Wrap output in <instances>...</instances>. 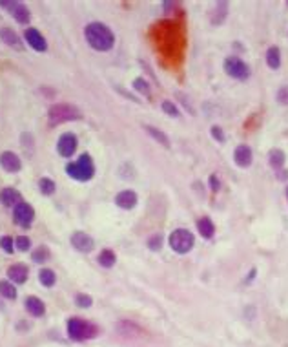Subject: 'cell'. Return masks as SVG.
Listing matches in <instances>:
<instances>
[{"mask_svg": "<svg viewBox=\"0 0 288 347\" xmlns=\"http://www.w3.org/2000/svg\"><path fill=\"white\" fill-rule=\"evenodd\" d=\"M0 247H2V250H4V252L11 254V252H13V249H15V245H13V238H10V236H2V238H0Z\"/></svg>", "mask_w": 288, "mask_h": 347, "instance_id": "32", "label": "cell"}, {"mask_svg": "<svg viewBox=\"0 0 288 347\" xmlns=\"http://www.w3.org/2000/svg\"><path fill=\"white\" fill-rule=\"evenodd\" d=\"M286 6H288V2H286Z\"/></svg>", "mask_w": 288, "mask_h": 347, "instance_id": "40", "label": "cell"}, {"mask_svg": "<svg viewBox=\"0 0 288 347\" xmlns=\"http://www.w3.org/2000/svg\"><path fill=\"white\" fill-rule=\"evenodd\" d=\"M234 161L239 168H248L254 161V152L248 145H239L234 152Z\"/></svg>", "mask_w": 288, "mask_h": 347, "instance_id": "11", "label": "cell"}, {"mask_svg": "<svg viewBox=\"0 0 288 347\" xmlns=\"http://www.w3.org/2000/svg\"><path fill=\"white\" fill-rule=\"evenodd\" d=\"M197 230H199V234L203 236L205 240H210V238H214V234H215L214 221H212L208 216H203V218L197 221Z\"/></svg>", "mask_w": 288, "mask_h": 347, "instance_id": "17", "label": "cell"}, {"mask_svg": "<svg viewBox=\"0 0 288 347\" xmlns=\"http://www.w3.org/2000/svg\"><path fill=\"white\" fill-rule=\"evenodd\" d=\"M0 166H2L6 172L15 174V172H19L20 168H22V161H20V157L17 156V154L6 150L0 154Z\"/></svg>", "mask_w": 288, "mask_h": 347, "instance_id": "9", "label": "cell"}, {"mask_svg": "<svg viewBox=\"0 0 288 347\" xmlns=\"http://www.w3.org/2000/svg\"><path fill=\"white\" fill-rule=\"evenodd\" d=\"M49 126H55V124H60V122H68V121H78L82 119V113L77 106L73 104H55V106L49 108Z\"/></svg>", "mask_w": 288, "mask_h": 347, "instance_id": "3", "label": "cell"}, {"mask_svg": "<svg viewBox=\"0 0 288 347\" xmlns=\"http://www.w3.org/2000/svg\"><path fill=\"white\" fill-rule=\"evenodd\" d=\"M223 70H225V74L228 77L237 79V81H246L250 77L248 64L244 62L243 59H239V57H235V55L226 57L225 62H223Z\"/></svg>", "mask_w": 288, "mask_h": 347, "instance_id": "6", "label": "cell"}, {"mask_svg": "<svg viewBox=\"0 0 288 347\" xmlns=\"http://www.w3.org/2000/svg\"><path fill=\"white\" fill-rule=\"evenodd\" d=\"M266 64L270 70H279L281 66V49L277 46H270L266 51Z\"/></svg>", "mask_w": 288, "mask_h": 347, "instance_id": "22", "label": "cell"}, {"mask_svg": "<svg viewBox=\"0 0 288 347\" xmlns=\"http://www.w3.org/2000/svg\"><path fill=\"white\" fill-rule=\"evenodd\" d=\"M133 88H135L137 92L144 93V95H150V86H148V83L142 77H137L135 81H133Z\"/></svg>", "mask_w": 288, "mask_h": 347, "instance_id": "30", "label": "cell"}, {"mask_svg": "<svg viewBox=\"0 0 288 347\" xmlns=\"http://www.w3.org/2000/svg\"><path fill=\"white\" fill-rule=\"evenodd\" d=\"M24 37H26V40H28V44H30L35 51H46V49H48L46 39L42 37V33H40L39 30L28 28V30L24 31Z\"/></svg>", "mask_w": 288, "mask_h": 347, "instance_id": "12", "label": "cell"}, {"mask_svg": "<svg viewBox=\"0 0 288 347\" xmlns=\"http://www.w3.org/2000/svg\"><path fill=\"white\" fill-rule=\"evenodd\" d=\"M99 263L103 265V267H106V269H112L113 265H115V252L113 250H110V249H104L101 254H99Z\"/></svg>", "mask_w": 288, "mask_h": 347, "instance_id": "24", "label": "cell"}, {"mask_svg": "<svg viewBox=\"0 0 288 347\" xmlns=\"http://www.w3.org/2000/svg\"><path fill=\"white\" fill-rule=\"evenodd\" d=\"M194 245H196V238L190 230L177 229L170 234V247L177 254H188L194 249Z\"/></svg>", "mask_w": 288, "mask_h": 347, "instance_id": "5", "label": "cell"}, {"mask_svg": "<svg viewBox=\"0 0 288 347\" xmlns=\"http://www.w3.org/2000/svg\"><path fill=\"white\" fill-rule=\"evenodd\" d=\"M115 205L124 209V211H130L137 205V194L133 190H122L115 196Z\"/></svg>", "mask_w": 288, "mask_h": 347, "instance_id": "14", "label": "cell"}, {"mask_svg": "<svg viewBox=\"0 0 288 347\" xmlns=\"http://www.w3.org/2000/svg\"><path fill=\"white\" fill-rule=\"evenodd\" d=\"M0 294L8 300H15L17 298V289H15V285H13V282L2 280V282H0Z\"/></svg>", "mask_w": 288, "mask_h": 347, "instance_id": "25", "label": "cell"}, {"mask_svg": "<svg viewBox=\"0 0 288 347\" xmlns=\"http://www.w3.org/2000/svg\"><path fill=\"white\" fill-rule=\"evenodd\" d=\"M162 112L168 113L170 117H179V108L171 103V101H164L162 103Z\"/></svg>", "mask_w": 288, "mask_h": 347, "instance_id": "31", "label": "cell"}, {"mask_svg": "<svg viewBox=\"0 0 288 347\" xmlns=\"http://www.w3.org/2000/svg\"><path fill=\"white\" fill-rule=\"evenodd\" d=\"M71 245H73L77 250H80V252H91L93 247H95V241H93L91 236H88L86 232L77 230V232L71 234Z\"/></svg>", "mask_w": 288, "mask_h": 347, "instance_id": "10", "label": "cell"}, {"mask_svg": "<svg viewBox=\"0 0 288 347\" xmlns=\"http://www.w3.org/2000/svg\"><path fill=\"white\" fill-rule=\"evenodd\" d=\"M66 329H68V336L75 342H82V340H89V338L97 336L99 329L93 325V323L86 322V320H80V318H69L68 323H66Z\"/></svg>", "mask_w": 288, "mask_h": 347, "instance_id": "2", "label": "cell"}, {"mask_svg": "<svg viewBox=\"0 0 288 347\" xmlns=\"http://www.w3.org/2000/svg\"><path fill=\"white\" fill-rule=\"evenodd\" d=\"M66 172H68L69 177H73L77 181H89L95 176V166H93L91 157L88 154H82L78 157V161L69 163L66 166Z\"/></svg>", "mask_w": 288, "mask_h": 347, "instance_id": "4", "label": "cell"}, {"mask_svg": "<svg viewBox=\"0 0 288 347\" xmlns=\"http://www.w3.org/2000/svg\"><path fill=\"white\" fill-rule=\"evenodd\" d=\"M148 249L157 252V250L162 249V236L161 234H153L150 240H148Z\"/></svg>", "mask_w": 288, "mask_h": 347, "instance_id": "29", "label": "cell"}, {"mask_svg": "<svg viewBox=\"0 0 288 347\" xmlns=\"http://www.w3.org/2000/svg\"><path fill=\"white\" fill-rule=\"evenodd\" d=\"M226 17H228V2H217L210 13L212 26H221L226 20Z\"/></svg>", "mask_w": 288, "mask_h": 347, "instance_id": "15", "label": "cell"}, {"mask_svg": "<svg viewBox=\"0 0 288 347\" xmlns=\"http://www.w3.org/2000/svg\"><path fill=\"white\" fill-rule=\"evenodd\" d=\"M10 13L15 17V20L19 22V24H28V22H30V19H31L30 10H28V8H26L22 2H15Z\"/></svg>", "mask_w": 288, "mask_h": 347, "instance_id": "18", "label": "cell"}, {"mask_svg": "<svg viewBox=\"0 0 288 347\" xmlns=\"http://www.w3.org/2000/svg\"><path fill=\"white\" fill-rule=\"evenodd\" d=\"M208 183H210V190L212 192H219L221 190V181H219V177L215 176V174H212L210 179H208Z\"/></svg>", "mask_w": 288, "mask_h": 347, "instance_id": "37", "label": "cell"}, {"mask_svg": "<svg viewBox=\"0 0 288 347\" xmlns=\"http://www.w3.org/2000/svg\"><path fill=\"white\" fill-rule=\"evenodd\" d=\"M13 218H15V221L19 223L20 227H30L31 223H33V220H35L33 206H31L30 203L20 201L19 205L15 206V211H13Z\"/></svg>", "mask_w": 288, "mask_h": 347, "instance_id": "7", "label": "cell"}, {"mask_svg": "<svg viewBox=\"0 0 288 347\" xmlns=\"http://www.w3.org/2000/svg\"><path fill=\"white\" fill-rule=\"evenodd\" d=\"M286 196H288V190H286Z\"/></svg>", "mask_w": 288, "mask_h": 347, "instance_id": "39", "label": "cell"}, {"mask_svg": "<svg viewBox=\"0 0 288 347\" xmlns=\"http://www.w3.org/2000/svg\"><path fill=\"white\" fill-rule=\"evenodd\" d=\"M28 276H30V269H28L24 263H15L8 269V278H10L13 284H19V285L26 284Z\"/></svg>", "mask_w": 288, "mask_h": 347, "instance_id": "13", "label": "cell"}, {"mask_svg": "<svg viewBox=\"0 0 288 347\" xmlns=\"http://www.w3.org/2000/svg\"><path fill=\"white\" fill-rule=\"evenodd\" d=\"M15 245H17V249H19V250L26 252V250H30L31 241H30V238H28V236H19V238L15 240Z\"/></svg>", "mask_w": 288, "mask_h": 347, "instance_id": "34", "label": "cell"}, {"mask_svg": "<svg viewBox=\"0 0 288 347\" xmlns=\"http://www.w3.org/2000/svg\"><path fill=\"white\" fill-rule=\"evenodd\" d=\"M39 188L44 196H51V194L55 192V183L51 181L49 177H42V179L39 181Z\"/></svg>", "mask_w": 288, "mask_h": 347, "instance_id": "28", "label": "cell"}, {"mask_svg": "<svg viewBox=\"0 0 288 347\" xmlns=\"http://www.w3.org/2000/svg\"><path fill=\"white\" fill-rule=\"evenodd\" d=\"M144 130H146V132L150 133V135H152L153 139H155V141L159 143V145H162L164 148H170V147H171V145H170V139H168V135H166L164 132H161L159 128L146 124V126H144Z\"/></svg>", "mask_w": 288, "mask_h": 347, "instance_id": "23", "label": "cell"}, {"mask_svg": "<svg viewBox=\"0 0 288 347\" xmlns=\"http://www.w3.org/2000/svg\"><path fill=\"white\" fill-rule=\"evenodd\" d=\"M77 145H78V139L75 133L71 132H66L59 137V143H57V150L62 157H71L77 150Z\"/></svg>", "mask_w": 288, "mask_h": 347, "instance_id": "8", "label": "cell"}, {"mask_svg": "<svg viewBox=\"0 0 288 347\" xmlns=\"http://www.w3.org/2000/svg\"><path fill=\"white\" fill-rule=\"evenodd\" d=\"M210 133H212V137H214L217 143H225L226 141V135H225V132H223V128L217 126V124H214V126L210 128Z\"/></svg>", "mask_w": 288, "mask_h": 347, "instance_id": "35", "label": "cell"}, {"mask_svg": "<svg viewBox=\"0 0 288 347\" xmlns=\"http://www.w3.org/2000/svg\"><path fill=\"white\" fill-rule=\"evenodd\" d=\"M0 201L4 206H17L20 203V194L15 188H4L0 192Z\"/></svg>", "mask_w": 288, "mask_h": 347, "instance_id": "19", "label": "cell"}, {"mask_svg": "<svg viewBox=\"0 0 288 347\" xmlns=\"http://www.w3.org/2000/svg\"><path fill=\"white\" fill-rule=\"evenodd\" d=\"M26 309H28V313L33 314L35 318L42 316V314L46 313V305L42 303V300L37 298V296H28V298H26Z\"/></svg>", "mask_w": 288, "mask_h": 347, "instance_id": "16", "label": "cell"}, {"mask_svg": "<svg viewBox=\"0 0 288 347\" xmlns=\"http://www.w3.org/2000/svg\"><path fill=\"white\" fill-rule=\"evenodd\" d=\"M268 163H270V166H272L273 170H281V168H283V165L286 163V156H284V152L279 150V148H272V150L268 152Z\"/></svg>", "mask_w": 288, "mask_h": 347, "instance_id": "21", "label": "cell"}, {"mask_svg": "<svg viewBox=\"0 0 288 347\" xmlns=\"http://www.w3.org/2000/svg\"><path fill=\"white\" fill-rule=\"evenodd\" d=\"M177 97H179V101H181L182 104H184V108H186V110H190V113H191V115H196V110H194V108H191L190 101H188V99H186L184 95H182V93H177Z\"/></svg>", "mask_w": 288, "mask_h": 347, "instance_id": "38", "label": "cell"}, {"mask_svg": "<svg viewBox=\"0 0 288 347\" xmlns=\"http://www.w3.org/2000/svg\"><path fill=\"white\" fill-rule=\"evenodd\" d=\"M275 99H277V103H281V104H284V106H288V86L279 88L277 93H275Z\"/></svg>", "mask_w": 288, "mask_h": 347, "instance_id": "36", "label": "cell"}, {"mask_svg": "<svg viewBox=\"0 0 288 347\" xmlns=\"http://www.w3.org/2000/svg\"><path fill=\"white\" fill-rule=\"evenodd\" d=\"M84 37L88 40V44L97 51H110L115 44V35L103 22H91L86 26Z\"/></svg>", "mask_w": 288, "mask_h": 347, "instance_id": "1", "label": "cell"}, {"mask_svg": "<svg viewBox=\"0 0 288 347\" xmlns=\"http://www.w3.org/2000/svg\"><path fill=\"white\" fill-rule=\"evenodd\" d=\"M39 282L44 287H53L55 282H57V276H55V272L51 269H42L39 272Z\"/></svg>", "mask_w": 288, "mask_h": 347, "instance_id": "26", "label": "cell"}, {"mask_svg": "<svg viewBox=\"0 0 288 347\" xmlns=\"http://www.w3.org/2000/svg\"><path fill=\"white\" fill-rule=\"evenodd\" d=\"M75 303H77L78 307H82V309H88L91 307V296H88V294H77V298H75Z\"/></svg>", "mask_w": 288, "mask_h": 347, "instance_id": "33", "label": "cell"}, {"mask_svg": "<svg viewBox=\"0 0 288 347\" xmlns=\"http://www.w3.org/2000/svg\"><path fill=\"white\" fill-rule=\"evenodd\" d=\"M0 39L4 40L8 46H11V48L22 49V42H20L19 35L13 30H10V28H2V30H0Z\"/></svg>", "mask_w": 288, "mask_h": 347, "instance_id": "20", "label": "cell"}, {"mask_svg": "<svg viewBox=\"0 0 288 347\" xmlns=\"http://www.w3.org/2000/svg\"><path fill=\"white\" fill-rule=\"evenodd\" d=\"M31 259H33L35 263H44V261H48V259H49V249L46 247V245H40L39 249H37L33 254H31Z\"/></svg>", "mask_w": 288, "mask_h": 347, "instance_id": "27", "label": "cell"}]
</instances>
